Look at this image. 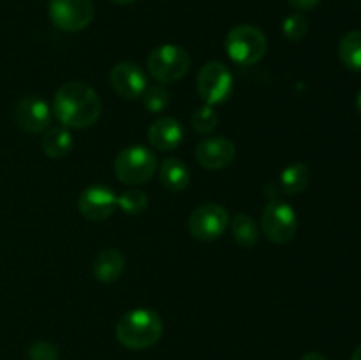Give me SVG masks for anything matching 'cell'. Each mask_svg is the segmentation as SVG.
Instances as JSON below:
<instances>
[{
	"mask_svg": "<svg viewBox=\"0 0 361 360\" xmlns=\"http://www.w3.org/2000/svg\"><path fill=\"white\" fill-rule=\"evenodd\" d=\"M101 112V97L83 81L63 83L53 97V115L67 129H87L94 126Z\"/></svg>",
	"mask_w": 361,
	"mask_h": 360,
	"instance_id": "obj_1",
	"label": "cell"
},
{
	"mask_svg": "<svg viewBox=\"0 0 361 360\" xmlns=\"http://www.w3.org/2000/svg\"><path fill=\"white\" fill-rule=\"evenodd\" d=\"M164 332L162 318L152 309L127 311L115 328L116 339L129 349H147L157 344Z\"/></svg>",
	"mask_w": 361,
	"mask_h": 360,
	"instance_id": "obj_2",
	"label": "cell"
},
{
	"mask_svg": "<svg viewBox=\"0 0 361 360\" xmlns=\"http://www.w3.org/2000/svg\"><path fill=\"white\" fill-rule=\"evenodd\" d=\"M226 53L238 66H254L268 49L267 35L254 25H236L228 32L224 41Z\"/></svg>",
	"mask_w": 361,
	"mask_h": 360,
	"instance_id": "obj_3",
	"label": "cell"
},
{
	"mask_svg": "<svg viewBox=\"0 0 361 360\" xmlns=\"http://www.w3.org/2000/svg\"><path fill=\"white\" fill-rule=\"evenodd\" d=\"M147 67L152 78L159 83H175L189 73L190 55L178 44H162L148 53Z\"/></svg>",
	"mask_w": 361,
	"mask_h": 360,
	"instance_id": "obj_4",
	"label": "cell"
},
{
	"mask_svg": "<svg viewBox=\"0 0 361 360\" xmlns=\"http://www.w3.org/2000/svg\"><path fill=\"white\" fill-rule=\"evenodd\" d=\"M157 169V157L141 145L127 147L116 155L115 159V175L120 182L137 186L145 184L154 176Z\"/></svg>",
	"mask_w": 361,
	"mask_h": 360,
	"instance_id": "obj_5",
	"label": "cell"
},
{
	"mask_svg": "<svg viewBox=\"0 0 361 360\" xmlns=\"http://www.w3.org/2000/svg\"><path fill=\"white\" fill-rule=\"evenodd\" d=\"M261 229L274 244H288L298 229V215L295 208L282 200H270L261 214Z\"/></svg>",
	"mask_w": 361,
	"mask_h": 360,
	"instance_id": "obj_6",
	"label": "cell"
},
{
	"mask_svg": "<svg viewBox=\"0 0 361 360\" xmlns=\"http://www.w3.org/2000/svg\"><path fill=\"white\" fill-rule=\"evenodd\" d=\"M233 87H235V81H233L231 71L217 60L207 62L197 73L196 88L204 104L214 106L228 101L229 95L233 94Z\"/></svg>",
	"mask_w": 361,
	"mask_h": 360,
	"instance_id": "obj_7",
	"label": "cell"
},
{
	"mask_svg": "<svg viewBox=\"0 0 361 360\" xmlns=\"http://www.w3.org/2000/svg\"><path fill=\"white\" fill-rule=\"evenodd\" d=\"M51 23L63 32H81L92 23L95 7L92 0H49Z\"/></svg>",
	"mask_w": 361,
	"mask_h": 360,
	"instance_id": "obj_8",
	"label": "cell"
},
{
	"mask_svg": "<svg viewBox=\"0 0 361 360\" xmlns=\"http://www.w3.org/2000/svg\"><path fill=\"white\" fill-rule=\"evenodd\" d=\"M229 226V214L224 207L217 203H204L194 208L189 215L187 228L196 240L212 242L222 236Z\"/></svg>",
	"mask_w": 361,
	"mask_h": 360,
	"instance_id": "obj_9",
	"label": "cell"
},
{
	"mask_svg": "<svg viewBox=\"0 0 361 360\" xmlns=\"http://www.w3.org/2000/svg\"><path fill=\"white\" fill-rule=\"evenodd\" d=\"M116 200H118V196L111 187L104 186V184H94L80 194L78 210L88 221L101 222L106 221L116 210V207H118Z\"/></svg>",
	"mask_w": 361,
	"mask_h": 360,
	"instance_id": "obj_10",
	"label": "cell"
},
{
	"mask_svg": "<svg viewBox=\"0 0 361 360\" xmlns=\"http://www.w3.org/2000/svg\"><path fill=\"white\" fill-rule=\"evenodd\" d=\"M14 120L25 133H44L51 124V108L39 95H25L14 106Z\"/></svg>",
	"mask_w": 361,
	"mask_h": 360,
	"instance_id": "obj_11",
	"label": "cell"
},
{
	"mask_svg": "<svg viewBox=\"0 0 361 360\" xmlns=\"http://www.w3.org/2000/svg\"><path fill=\"white\" fill-rule=\"evenodd\" d=\"M236 157V145L229 138L210 136L204 138L196 147V159L207 169L228 168Z\"/></svg>",
	"mask_w": 361,
	"mask_h": 360,
	"instance_id": "obj_12",
	"label": "cell"
},
{
	"mask_svg": "<svg viewBox=\"0 0 361 360\" xmlns=\"http://www.w3.org/2000/svg\"><path fill=\"white\" fill-rule=\"evenodd\" d=\"M109 81L116 94L123 99H137L148 87L147 76L134 62H118L109 73Z\"/></svg>",
	"mask_w": 361,
	"mask_h": 360,
	"instance_id": "obj_13",
	"label": "cell"
},
{
	"mask_svg": "<svg viewBox=\"0 0 361 360\" xmlns=\"http://www.w3.org/2000/svg\"><path fill=\"white\" fill-rule=\"evenodd\" d=\"M183 140V127L173 116H161L148 127V141L162 152L175 150Z\"/></svg>",
	"mask_w": 361,
	"mask_h": 360,
	"instance_id": "obj_14",
	"label": "cell"
},
{
	"mask_svg": "<svg viewBox=\"0 0 361 360\" xmlns=\"http://www.w3.org/2000/svg\"><path fill=\"white\" fill-rule=\"evenodd\" d=\"M123 270H126V256L115 247L102 249L94 258V265H92V274L102 284H111L118 281Z\"/></svg>",
	"mask_w": 361,
	"mask_h": 360,
	"instance_id": "obj_15",
	"label": "cell"
},
{
	"mask_svg": "<svg viewBox=\"0 0 361 360\" xmlns=\"http://www.w3.org/2000/svg\"><path fill=\"white\" fill-rule=\"evenodd\" d=\"M74 147L73 134L67 127L63 126H53L48 127L42 134L41 148L49 159H62L71 154Z\"/></svg>",
	"mask_w": 361,
	"mask_h": 360,
	"instance_id": "obj_16",
	"label": "cell"
},
{
	"mask_svg": "<svg viewBox=\"0 0 361 360\" xmlns=\"http://www.w3.org/2000/svg\"><path fill=\"white\" fill-rule=\"evenodd\" d=\"M159 179L166 189L180 193V191L187 189V186L190 184V169L180 159L168 157L162 161L161 168H159Z\"/></svg>",
	"mask_w": 361,
	"mask_h": 360,
	"instance_id": "obj_17",
	"label": "cell"
},
{
	"mask_svg": "<svg viewBox=\"0 0 361 360\" xmlns=\"http://www.w3.org/2000/svg\"><path fill=\"white\" fill-rule=\"evenodd\" d=\"M310 182V169L305 162H291L281 173V189L289 196L303 193Z\"/></svg>",
	"mask_w": 361,
	"mask_h": 360,
	"instance_id": "obj_18",
	"label": "cell"
},
{
	"mask_svg": "<svg viewBox=\"0 0 361 360\" xmlns=\"http://www.w3.org/2000/svg\"><path fill=\"white\" fill-rule=\"evenodd\" d=\"M338 59L349 71L361 73V30H351L338 42Z\"/></svg>",
	"mask_w": 361,
	"mask_h": 360,
	"instance_id": "obj_19",
	"label": "cell"
},
{
	"mask_svg": "<svg viewBox=\"0 0 361 360\" xmlns=\"http://www.w3.org/2000/svg\"><path fill=\"white\" fill-rule=\"evenodd\" d=\"M231 226V235L238 246L242 247H254L259 240V226L254 221L250 215L247 214H238L233 217V221L229 222Z\"/></svg>",
	"mask_w": 361,
	"mask_h": 360,
	"instance_id": "obj_20",
	"label": "cell"
},
{
	"mask_svg": "<svg viewBox=\"0 0 361 360\" xmlns=\"http://www.w3.org/2000/svg\"><path fill=\"white\" fill-rule=\"evenodd\" d=\"M190 124H192V129L196 131V133L210 134L219 124V113L215 112L214 106L203 104L192 113Z\"/></svg>",
	"mask_w": 361,
	"mask_h": 360,
	"instance_id": "obj_21",
	"label": "cell"
},
{
	"mask_svg": "<svg viewBox=\"0 0 361 360\" xmlns=\"http://www.w3.org/2000/svg\"><path fill=\"white\" fill-rule=\"evenodd\" d=\"M120 210H123L129 215H140L143 214L148 208V198L143 191L137 189H129L123 194H120L118 200H116Z\"/></svg>",
	"mask_w": 361,
	"mask_h": 360,
	"instance_id": "obj_22",
	"label": "cell"
},
{
	"mask_svg": "<svg viewBox=\"0 0 361 360\" xmlns=\"http://www.w3.org/2000/svg\"><path fill=\"white\" fill-rule=\"evenodd\" d=\"M282 32H284V35L289 41H302L307 35V32H309V20L302 13H298V11L288 14L284 21H282Z\"/></svg>",
	"mask_w": 361,
	"mask_h": 360,
	"instance_id": "obj_23",
	"label": "cell"
},
{
	"mask_svg": "<svg viewBox=\"0 0 361 360\" xmlns=\"http://www.w3.org/2000/svg\"><path fill=\"white\" fill-rule=\"evenodd\" d=\"M141 97H143V106L150 113H161L169 104V92L162 83L147 87Z\"/></svg>",
	"mask_w": 361,
	"mask_h": 360,
	"instance_id": "obj_24",
	"label": "cell"
},
{
	"mask_svg": "<svg viewBox=\"0 0 361 360\" xmlns=\"http://www.w3.org/2000/svg\"><path fill=\"white\" fill-rule=\"evenodd\" d=\"M28 360H59V349L48 341H37L28 348Z\"/></svg>",
	"mask_w": 361,
	"mask_h": 360,
	"instance_id": "obj_25",
	"label": "cell"
},
{
	"mask_svg": "<svg viewBox=\"0 0 361 360\" xmlns=\"http://www.w3.org/2000/svg\"><path fill=\"white\" fill-rule=\"evenodd\" d=\"M288 2L293 9H296L298 13H302V11L314 9V7H316L321 0H288Z\"/></svg>",
	"mask_w": 361,
	"mask_h": 360,
	"instance_id": "obj_26",
	"label": "cell"
},
{
	"mask_svg": "<svg viewBox=\"0 0 361 360\" xmlns=\"http://www.w3.org/2000/svg\"><path fill=\"white\" fill-rule=\"evenodd\" d=\"M300 360H328V359L323 355V353L310 352V353H305V355H303Z\"/></svg>",
	"mask_w": 361,
	"mask_h": 360,
	"instance_id": "obj_27",
	"label": "cell"
},
{
	"mask_svg": "<svg viewBox=\"0 0 361 360\" xmlns=\"http://www.w3.org/2000/svg\"><path fill=\"white\" fill-rule=\"evenodd\" d=\"M113 2H115L116 6H130V4L137 2V0H113Z\"/></svg>",
	"mask_w": 361,
	"mask_h": 360,
	"instance_id": "obj_28",
	"label": "cell"
},
{
	"mask_svg": "<svg viewBox=\"0 0 361 360\" xmlns=\"http://www.w3.org/2000/svg\"><path fill=\"white\" fill-rule=\"evenodd\" d=\"M351 360H361V344L358 346V348L355 349V352H353V356H351Z\"/></svg>",
	"mask_w": 361,
	"mask_h": 360,
	"instance_id": "obj_29",
	"label": "cell"
},
{
	"mask_svg": "<svg viewBox=\"0 0 361 360\" xmlns=\"http://www.w3.org/2000/svg\"><path fill=\"white\" fill-rule=\"evenodd\" d=\"M356 108H358V112H360V115H361V90H360L358 97H356Z\"/></svg>",
	"mask_w": 361,
	"mask_h": 360,
	"instance_id": "obj_30",
	"label": "cell"
}]
</instances>
